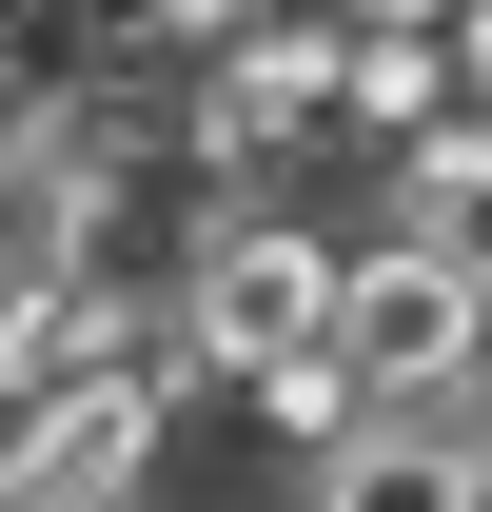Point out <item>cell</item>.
<instances>
[{"label": "cell", "mask_w": 492, "mask_h": 512, "mask_svg": "<svg viewBox=\"0 0 492 512\" xmlns=\"http://www.w3.org/2000/svg\"><path fill=\"white\" fill-rule=\"evenodd\" d=\"M335 256H355V217H315L296 178H217V217H197V276H178L197 375H276L296 335H335Z\"/></svg>", "instance_id": "6da1fadb"}, {"label": "cell", "mask_w": 492, "mask_h": 512, "mask_svg": "<svg viewBox=\"0 0 492 512\" xmlns=\"http://www.w3.org/2000/svg\"><path fill=\"white\" fill-rule=\"evenodd\" d=\"M355 20H453V0H355Z\"/></svg>", "instance_id": "8992f818"}, {"label": "cell", "mask_w": 492, "mask_h": 512, "mask_svg": "<svg viewBox=\"0 0 492 512\" xmlns=\"http://www.w3.org/2000/svg\"><path fill=\"white\" fill-rule=\"evenodd\" d=\"M433 119H473V79H453V20H355V79H335V158H394V138H433Z\"/></svg>", "instance_id": "5b68a950"}, {"label": "cell", "mask_w": 492, "mask_h": 512, "mask_svg": "<svg viewBox=\"0 0 492 512\" xmlns=\"http://www.w3.org/2000/svg\"><path fill=\"white\" fill-rule=\"evenodd\" d=\"M296 512H492V453L453 394H374L355 434L296 453Z\"/></svg>", "instance_id": "277c9868"}, {"label": "cell", "mask_w": 492, "mask_h": 512, "mask_svg": "<svg viewBox=\"0 0 492 512\" xmlns=\"http://www.w3.org/2000/svg\"><path fill=\"white\" fill-rule=\"evenodd\" d=\"M335 355H355V394H473L492 375V276L433 256V237H394V217H355V256H335Z\"/></svg>", "instance_id": "3957f363"}, {"label": "cell", "mask_w": 492, "mask_h": 512, "mask_svg": "<svg viewBox=\"0 0 492 512\" xmlns=\"http://www.w3.org/2000/svg\"><path fill=\"white\" fill-rule=\"evenodd\" d=\"M335 79H355V0H256L237 40L178 79L217 178H315L335 158Z\"/></svg>", "instance_id": "7a4b0ae2"}]
</instances>
